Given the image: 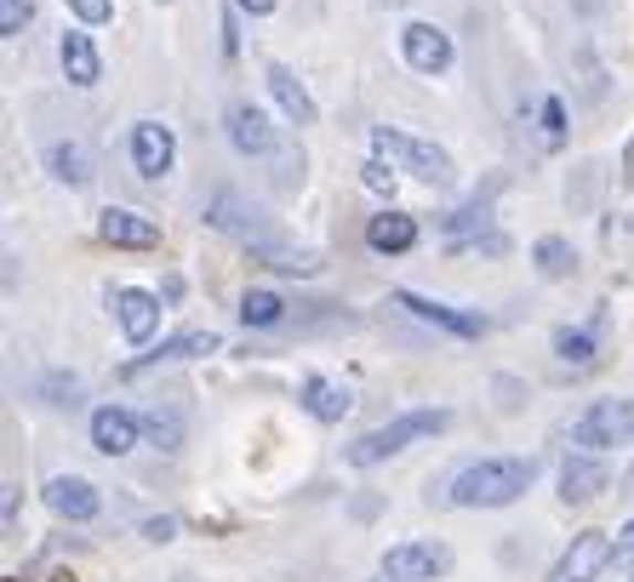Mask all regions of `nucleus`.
<instances>
[{
  "mask_svg": "<svg viewBox=\"0 0 634 582\" xmlns=\"http://www.w3.org/2000/svg\"><path fill=\"white\" fill-rule=\"evenodd\" d=\"M509 240L504 234H475V240H452V257H504Z\"/></svg>",
  "mask_w": 634,
  "mask_h": 582,
  "instance_id": "bb28decb",
  "label": "nucleus"
},
{
  "mask_svg": "<svg viewBox=\"0 0 634 582\" xmlns=\"http://www.w3.org/2000/svg\"><path fill=\"white\" fill-rule=\"evenodd\" d=\"M138 434H144V417H131L126 405H97L92 411V445L104 457H126L131 445H138Z\"/></svg>",
  "mask_w": 634,
  "mask_h": 582,
  "instance_id": "ddd939ff",
  "label": "nucleus"
},
{
  "mask_svg": "<svg viewBox=\"0 0 634 582\" xmlns=\"http://www.w3.org/2000/svg\"><path fill=\"white\" fill-rule=\"evenodd\" d=\"M594 326H600V315H594ZM594 326H560L554 331V355L566 360V366H594V355H600V342H594Z\"/></svg>",
  "mask_w": 634,
  "mask_h": 582,
  "instance_id": "b1692460",
  "label": "nucleus"
},
{
  "mask_svg": "<svg viewBox=\"0 0 634 582\" xmlns=\"http://www.w3.org/2000/svg\"><path fill=\"white\" fill-rule=\"evenodd\" d=\"M286 297L281 292H263V286H252L246 297H241V320L252 326V331H270V326H286Z\"/></svg>",
  "mask_w": 634,
  "mask_h": 582,
  "instance_id": "5701e85b",
  "label": "nucleus"
},
{
  "mask_svg": "<svg viewBox=\"0 0 634 582\" xmlns=\"http://www.w3.org/2000/svg\"><path fill=\"white\" fill-rule=\"evenodd\" d=\"M372 149L394 166V171H412L418 183H452V155L435 149V144H423V137H406V131H394V126H372Z\"/></svg>",
  "mask_w": 634,
  "mask_h": 582,
  "instance_id": "7ed1b4c3",
  "label": "nucleus"
},
{
  "mask_svg": "<svg viewBox=\"0 0 634 582\" xmlns=\"http://www.w3.org/2000/svg\"><path fill=\"white\" fill-rule=\"evenodd\" d=\"M446 571H452L446 542H400L383 554V576H394V582H435Z\"/></svg>",
  "mask_w": 634,
  "mask_h": 582,
  "instance_id": "0eeeda50",
  "label": "nucleus"
},
{
  "mask_svg": "<svg viewBox=\"0 0 634 582\" xmlns=\"http://www.w3.org/2000/svg\"><path fill=\"white\" fill-rule=\"evenodd\" d=\"M235 7H241L246 18H270V12L281 7V0H235Z\"/></svg>",
  "mask_w": 634,
  "mask_h": 582,
  "instance_id": "f704fd0d",
  "label": "nucleus"
},
{
  "mask_svg": "<svg viewBox=\"0 0 634 582\" xmlns=\"http://www.w3.org/2000/svg\"><path fill=\"white\" fill-rule=\"evenodd\" d=\"M23 23H29V0H0V34L7 41H18Z\"/></svg>",
  "mask_w": 634,
  "mask_h": 582,
  "instance_id": "7c9ffc66",
  "label": "nucleus"
},
{
  "mask_svg": "<svg viewBox=\"0 0 634 582\" xmlns=\"http://www.w3.org/2000/svg\"><path fill=\"white\" fill-rule=\"evenodd\" d=\"M452 423V411H406V417H394V423H383V428H372V434H360L355 445H349V463L355 468H378V463H389V457H400L412 440H429V434H441Z\"/></svg>",
  "mask_w": 634,
  "mask_h": 582,
  "instance_id": "f03ea898",
  "label": "nucleus"
},
{
  "mask_svg": "<svg viewBox=\"0 0 634 582\" xmlns=\"http://www.w3.org/2000/svg\"><path fill=\"white\" fill-rule=\"evenodd\" d=\"M531 479H538L531 457H480L446 486V502L452 508H509L520 491H531Z\"/></svg>",
  "mask_w": 634,
  "mask_h": 582,
  "instance_id": "f257e3e1",
  "label": "nucleus"
},
{
  "mask_svg": "<svg viewBox=\"0 0 634 582\" xmlns=\"http://www.w3.org/2000/svg\"><path fill=\"white\" fill-rule=\"evenodd\" d=\"M366 246H372L378 257H406L418 246V218L412 212H378L372 223H366Z\"/></svg>",
  "mask_w": 634,
  "mask_h": 582,
  "instance_id": "f3484780",
  "label": "nucleus"
},
{
  "mask_svg": "<svg viewBox=\"0 0 634 582\" xmlns=\"http://www.w3.org/2000/svg\"><path fill=\"white\" fill-rule=\"evenodd\" d=\"M46 171H52L57 183H70V189H86V183L97 178L86 144H52V149H46Z\"/></svg>",
  "mask_w": 634,
  "mask_h": 582,
  "instance_id": "4be33fe9",
  "label": "nucleus"
},
{
  "mask_svg": "<svg viewBox=\"0 0 634 582\" xmlns=\"http://www.w3.org/2000/svg\"><path fill=\"white\" fill-rule=\"evenodd\" d=\"M57 57H63V75H70V86H81V92H92L97 81H104V57H97V46H92L86 29H63Z\"/></svg>",
  "mask_w": 634,
  "mask_h": 582,
  "instance_id": "dca6fc26",
  "label": "nucleus"
},
{
  "mask_svg": "<svg viewBox=\"0 0 634 582\" xmlns=\"http://www.w3.org/2000/svg\"><path fill=\"white\" fill-rule=\"evenodd\" d=\"M612 486V474H606V463L600 457H566V468H560V502H594L600 491Z\"/></svg>",
  "mask_w": 634,
  "mask_h": 582,
  "instance_id": "6ab92c4d",
  "label": "nucleus"
},
{
  "mask_svg": "<svg viewBox=\"0 0 634 582\" xmlns=\"http://www.w3.org/2000/svg\"><path fill=\"white\" fill-rule=\"evenodd\" d=\"M223 126H229V144H235L241 155H275V126H270V115H263L257 103H229Z\"/></svg>",
  "mask_w": 634,
  "mask_h": 582,
  "instance_id": "4468645a",
  "label": "nucleus"
},
{
  "mask_svg": "<svg viewBox=\"0 0 634 582\" xmlns=\"http://www.w3.org/2000/svg\"><path fill=\"white\" fill-rule=\"evenodd\" d=\"M207 223L223 229V234H235L246 252H263V246H281V234L270 229V218L257 212V205H246L235 189H218L212 205H207Z\"/></svg>",
  "mask_w": 634,
  "mask_h": 582,
  "instance_id": "20e7f679",
  "label": "nucleus"
},
{
  "mask_svg": "<svg viewBox=\"0 0 634 582\" xmlns=\"http://www.w3.org/2000/svg\"><path fill=\"white\" fill-rule=\"evenodd\" d=\"M97 234H104L115 252H155L160 246V223L131 212V205H109V212L97 218Z\"/></svg>",
  "mask_w": 634,
  "mask_h": 582,
  "instance_id": "9b49d317",
  "label": "nucleus"
},
{
  "mask_svg": "<svg viewBox=\"0 0 634 582\" xmlns=\"http://www.w3.org/2000/svg\"><path fill=\"white\" fill-rule=\"evenodd\" d=\"M144 537H149V542H172V537H178V520H172V514H160V520L144 526Z\"/></svg>",
  "mask_w": 634,
  "mask_h": 582,
  "instance_id": "72a5a7b5",
  "label": "nucleus"
},
{
  "mask_svg": "<svg viewBox=\"0 0 634 582\" xmlns=\"http://www.w3.org/2000/svg\"><path fill=\"white\" fill-rule=\"evenodd\" d=\"M144 434L160 445V452H178V445H183V423L172 417V411H160V405H155L149 417H144Z\"/></svg>",
  "mask_w": 634,
  "mask_h": 582,
  "instance_id": "a878e982",
  "label": "nucleus"
},
{
  "mask_svg": "<svg viewBox=\"0 0 634 582\" xmlns=\"http://www.w3.org/2000/svg\"><path fill=\"white\" fill-rule=\"evenodd\" d=\"M241 41H235V18H223V57H235Z\"/></svg>",
  "mask_w": 634,
  "mask_h": 582,
  "instance_id": "e433bc0d",
  "label": "nucleus"
},
{
  "mask_svg": "<svg viewBox=\"0 0 634 582\" xmlns=\"http://www.w3.org/2000/svg\"><path fill=\"white\" fill-rule=\"evenodd\" d=\"M628 554H634V520L617 531V560H628Z\"/></svg>",
  "mask_w": 634,
  "mask_h": 582,
  "instance_id": "4c0bfd02",
  "label": "nucleus"
},
{
  "mask_svg": "<svg viewBox=\"0 0 634 582\" xmlns=\"http://www.w3.org/2000/svg\"><path fill=\"white\" fill-rule=\"evenodd\" d=\"M628 582H634V571H628Z\"/></svg>",
  "mask_w": 634,
  "mask_h": 582,
  "instance_id": "a19ab883",
  "label": "nucleus"
},
{
  "mask_svg": "<svg viewBox=\"0 0 634 582\" xmlns=\"http://www.w3.org/2000/svg\"><path fill=\"white\" fill-rule=\"evenodd\" d=\"M480 223H486V194H475L469 205H463V212L441 218V229H446V234H463V229H480Z\"/></svg>",
  "mask_w": 634,
  "mask_h": 582,
  "instance_id": "cd10ccee",
  "label": "nucleus"
},
{
  "mask_svg": "<svg viewBox=\"0 0 634 582\" xmlns=\"http://www.w3.org/2000/svg\"><path fill=\"white\" fill-rule=\"evenodd\" d=\"M41 394H46L52 405H81V377H46Z\"/></svg>",
  "mask_w": 634,
  "mask_h": 582,
  "instance_id": "c756f323",
  "label": "nucleus"
},
{
  "mask_svg": "<svg viewBox=\"0 0 634 582\" xmlns=\"http://www.w3.org/2000/svg\"><path fill=\"white\" fill-rule=\"evenodd\" d=\"M115 320H120V331H126V342H144L160 331V297L155 292H131V286H120L115 292Z\"/></svg>",
  "mask_w": 634,
  "mask_h": 582,
  "instance_id": "2eb2a0df",
  "label": "nucleus"
},
{
  "mask_svg": "<svg viewBox=\"0 0 634 582\" xmlns=\"http://www.w3.org/2000/svg\"><path fill=\"white\" fill-rule=\"evenodd\" d=\"M349 389L338 383V377H304V411L315 423H344L349 417Z\"/></svg>",
  "mask_w": 634,
  "mask_h": 582,
  "instance_id": "412c9836",
  "label": "nucleus"
},
{
  "mask_svg": "<svg viewBox=\"0 0 634 582\" xmlns=\"http://www.w3.org/2000/svg\"><path fill=\"white\" fill-rule=\"evenodd\" d=\"M383 582H394V576H383Z\"/></svg>",
  "mask_w": 634,
  "mask_h": 582,
  "instance_id": "79ce46f5",
  "label": "nucleus"
},
{
  "mask_svg": "<svg viewBox=\"0 0 634 582\" xmlns=\"http://www.w3.org/2000/svg\"><path fill=\"white\" fill-rule=\"evenodd\" d=\"M200 355H218V331H183V337H166L155 355H138L126 366V377H144L149 366H178V360H200Z\"/></svg>",
  "mask_w": 634,
  "mask_h": 582,
  "instance_id": "a211bd4d",
  "label": "nucleus"
},
{
  "mask_svg": "<svg viewBox=\"0 0 634 582\" xmlns=\"http://www.w3.org/2000/svg\"><path fill=\"white\" fill-rule=\"evenodd\" d=\"M623 491H634V474H628V479H623Z\"/></svg>",
  "mask_w": 634,
  "mask_h": 582,
  "instance_id": "ea45409f",
  "label": "nucleus"
},
{
  "mask_svg": "<svg viewBox=\"0 0 634 582\" xmlns=\"http://www.w3.org/2000/svg\"><path fill=\"white\" fill-rule=\"evenodd\" d=\"M172 160H178L172 126H160V120H138V126H131V166H138V178H166Z\"/></svg>",
  "mask_w": 634,
  "mask_h": 582,
  "instance_id": "9d476101",
  "label": "nucleus"
},
{
  "mask_svg": "<svg viewBox=\"0 0 634 582\" xmlns=\"http://www.w3.org/2000/svg\"><path fill=\"white\" fill-rule=\"evenodd\" d=\"M543 131H549V144L566 137V103L560 97H543Z\"/></svg>",
  "mask_w": 634,
  "mask_h": 582,
  "instance_id": "473e14b6",
  "label": "nucleus"
},
{
  "mask_svg": "<svg viewBox=\"0 0 634 582\" xmlns=\"http://www.w3.org/2000/svg\"><path fill=\"white\" fill-rule=\"evenodd\" d=\"M394 308H406V315H418L423 326H435V331H446V337H480V331H486L480 315H463V308H446V303L418 297V292H394Z\"/></svg>",
  "mask_w": 634,
  "mask_h": 582,
  "instance_id": "f8f14e48",
  "label": "nucleus"
},
{
  "mask_svg": "<svg viewBox=\"0 0 634 582\" xmlns=\"http://www.w3.org/2000/svg\"><path fill=\"white\" fill-rule=\"evenodd\" d=\"M572 440L583 452H612V445H634V400H594L572 423Z\"/></svg>",
  "mask_w": 634,
  "mask_h": 582,
  "instance_id": "39448f33",
  "label": "nucleus"
},
{
  "mask_svg": "<svg viewBox=\"0 0 634 582\" xmlns=\"http://www.w3.org/2000/svg\"><path fill=\"white\" fill-rule=\"evenodd\" d=\"M612 560H617V537H612V531H578L572 548L554 560L549 582H594Z\"/></svg>",
  "mask_w": 634,
  "mask_h": 582,
  "instance_id": "423d86ee",
  "label": "nucleus"
},
{
  "mask_svg": "<svg viewBox=\"0 0 634 582\" xmlns=\"http://www.w3.org/2000/svg\"><path fill=\"white\" fill-rule=\"evenodd\" d=\"M400 52H406V63L418 68V75H446L452 68V34L435 29V23H406L400 29Z\"/></svg>",
  "mask_w": 634,
  "mask_h": 582,
  "instance_id": "6e6552de",
  "label": "nucleus"
},
{
  "mask_svg": "<svg viewBox=\"0 0 634 582\" xmlns=\"http://www.w3.org/2000/svg\"><path fill=\"white\" fill-rule=\"evenodd\" d=\"M46 508L57 514V520H70V526H86V520H97V508H104V497H97V486L92 479H81V474H57V479H46Z\"/></svg>",
  "mask_w": 634,
  "mask_h": 582,
  "instance_id": "1a4fd4ad",
  "label": "nucleus"
},
{
  "mask_svg": "<svg viewBox=\"0 0 634 582\" xmlns=\"http://www.w3.org/2000/svg\"><path fill=\"white\" fill-rule=\"evenodd\" d=\"M81 23H109L115 18V0H63Z\"/></svg>",
  "mask_w": 634,
  "mask_h": 582,
  "instance_id": "2f4dec72",
  "label": "nucleus"
},
{
  "mask_svg": "<svg viewBox=\"0 0 634 582\" xmlns=\"http://www.w3.org/2000/svg\"><path fill=\"white\" fill-rule=\"evenodd\" d=\"M531 263H538V274H543V281H566V274L578 268V252H572V240L543 234L538 246H531Z\"/></svg>",
  "mask_w": 634,
  "mask_h": 582,
  "instance_id": "393cba45",
  "label": "nucleus"
},
{
  "mask_svg": "<svg viewBox=\"0 0 634 582\" xmlns=\"http://www.w3.org/2000/svg\"><path fill=\"white\" fill-rule=\"evenodd\" d=\"M270 92H275L281 115H286L292 126H315V97H309V86L297 81L286 63H270Z\"/></svg>",
  "mask_w": 634,
  "mask_h": 582,
  "instance_id": "aec40b11",
  "label": "nucleus"
},
{
  "mask_svg": "<svg viewBox=\"0 0 634 582\" xmlns=\"http://www.w3.org/2000/svg\"><path fill=\"white\" fill-rule=\"evenodd\" d=\"M360 183L372 189V194H394V166H389L383 155H378V160H366V166H360Z\"/></svg>",
  "mask_w": 634,
  "mask_h": 582,
  "instance_id": "c85d7f7f",
  "label": "nucleus"
},
{
  "mask_svg": "<svg viewBox=\"0 0 634 582\" xmlns=\"http://www.w3.org/2000/svg\"><path fill=\"white\" fill-rule=\"evenodd\" d=\"M183 297V274H166L160 281V303H178Z\"/></svg>",
  "mask_w": 634,
  "mask_h": 582,
  "instance_id": "c9c22d12",
  "label": "nucleus"
},
{
  "mask_svg": "<svg viewBox=\"0 0 634 582\" xmlns=\"http://www.w3.org/2000/svg\"><path fill=\"white\" fill-rule=\"evenodd\" d=\"M623 178L634 183V137H628V149H623Z\"/></svg>",
  "mask_w": 634,
  "mask_h": 582,
  "instance_id": "58836bf2",
  "label": "nucleus"
}]
</instances>
